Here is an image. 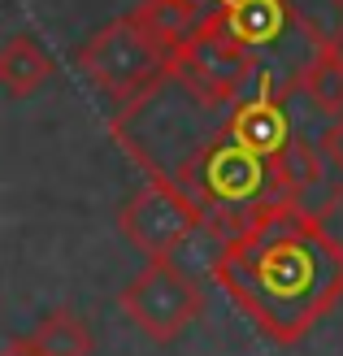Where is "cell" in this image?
Returning a JSON list of instances; mask_svg holds the SVG:
<instances>
[{
	"label": "cell",
	"mask_w": 343,
	"mask_h": 356,
	"mask_svg": "<svg viewBox=\"0 0 343 356\" xmlns=\"http://www.w3.org/2000/svg\"><path fill=\"white\" fill-rule=\"evenodd\" d=\"M213 282L269 343L296 348L343 300V239L321 213L274 200L230 230Z\"/></svg>",
	"instance_id": "6da1fadb"
},
{
	"label": "cell",
	"mask_w": 343,
	"mask_h": 356,
	"mask_svg": "<svg viewBox=\"0 0 343 356\" xmlns=\"http://www.w3.org/2000/svg\"><path fill=\"white\" fill-rule=\"evenodd\" d=\"M74 65L100 96L118 104V113L143 104L170 79V52L143 31L131 13L104 22L92 40L74 52Z\"/></svg>",
	"instance_id": "7a4b0ae2"
},
{
	"label": "cell",
	"mask_w": 343,
	"mask_h": 356,
	"mask_svg": "<svg viewBox=\"0 0 343 356\" xmlns=\"http://www.w3.org/2000/svg\"><path fill=\"white\" fill-rule=\"evenodd\" d=\"M178 183H183L205 209H218L226 218H234V226L248 222L252 213H261L265 204L287 200L278 165L257 156V152H248V148H239L230 135H213L183 165Z\"/></svg>",
	"instance_id": "3957f363"
},
{
	"label": "cell",
	"mask_w": 343,
	"mask_h": 356,
	"mask_svg": "<svg viewBox=\"0 0 343 356\" xmlns=\"http://www.w3.org/2000/svg\"><path fill=\"white\" fill-rule=\"evenodd\" d=\"M118 309L152 343H174L187 326L200 322L205 287L187 270H178L174 257H157L143 261V270L118 291Z\"/></svg>",
	"instance_id": "277c9868"
},
{
	"label": "cell",
	"mask_w": 343,
	"mask_h": 356,
	"mask_svg": "<svg viewBox=\"0 0 343 356\" xmlns=\"http://www.w3.org/2000/svg\"><path fill=\"white\" fill-rule=\"evenodd\" d=\"M205 226V204L170 174H148L131 200L118 209V230L143 261L174 257Z\"/></svg>",
	"instance_id": "5b68a950"
},
{
	"label": "cell",
	"mask_w": 343,
	"mask_h": 356,
	"mask_svg": "<svg viewBox=\"0 0 343 356\" xmlns=\"http://www.w3.org/2000/svg\"><path fill=\"white\" fill-rule=\"evenodd\" d=\"M257 74V52L234 44L222 31L218 13L205 17V26L191 35V44L170 57V83H178L200 104H230L244 96L248 79Z\"/></svg>",
	"instance_id": "8992f818"
},
{
	"label": "cell",
	"mask_w": 343,
	"mask_h": 356,
	"mask_svg": "<svg viewBox=\"0 0 343 356\" xmlns=\"http://www.w3.org/2000/svg\"><path fill=\"white\" fill-rule=\"evenodd\" d=\"M222 135H230L239 148L257 152V156H265V161H274V165L287 156V148H292V139H296L292 135V118H287V104L269 83H261L257 96L234 100Z\"/></svg>",
	"instance_id": "52a82bcc"
},
{
	"label": "cell",
	"mask_w": 343,
	"mask_h": 356,
	"mask_svg": "<svg viewBox=\"0 0 343 356\" xmlns=\"http://www.w3.org/2000/svg\"><path fill=\"white\" fill-rule=\"evenodd\" d=\"M218 22L234 44H244L248 52L278 48L292 31H300L292 0H226L218 9Z\"/></svg>",
	"instance_id": "ba28073f"
},
{
	"label": "cell",
	"mask_w": 343,
	"mask_h": 356,
	"mask_svg": "<svg viewBox=\"0 0 343 356\" xmlns=\"http://www.w3.org/2000/svg\"><path fill=\"white\" fill-rule=\"evenodd\" d=\"M131 17L170 52V57L183 52L191 44V35L205 26V13L196 9L191 0H143V5L131 9Z\"/></svg>",
	"instance_id": "9c48e42d"
},
{
	"label": "cell",
	"mask_w": 343,
	"mask_h": 356,
	"mask_svg": "<svg viewBox=\"0 0 343 356\" xmlns=\"http://www.w3.org/2000/svg\"><path fill=\"white\" fill-rule=\"evenodd\" d=\"M52 70L57 65H52L48 48H40L31 35H9L5 48H0V87L13 100H26L31 92H40L52 79Z\"/></svg>",
	"instance_id": "30bf717a"
},
{
	"label": "cell",
	"mask_w": 343,
	"mask_h": 356,
	"mask_svg": "<svg viewBox=\"0 0 343 356\" xmlns=\"http://www.w3.org/2000/svg\"><path fill=\"white\" fill-rule=\"evenodd\" d=\"M296 87L309 96V104H313V109L326 118V122L339 118V113H343V48L317 44V48L309 52V61L300 65Z\"/></svg>",
	"instance_id": "8fae6325"
},
{
	"label": "cell",
	"mask_w": 343,
	"mask_h": 356,
	"mask_svg": "<svg viewBox=\"0 0 343 356\" xmlns=\"http://www.w3.org/2000/svg\"><path fill=\"white\" fill-rule=\"evenodd\" d=\"M31 343L40 356H92L96 334L74 309H48L31 330Z\"/></svg>",
	"instance_id": "7c38bea8"
},
{
	"label": "cell",
	"mask_w": 343,
	"mask_h": 356,
	"mask_svg": "<svg viewBox=\"0 0 343 356\" xmlns=\"http://www.w3.org/2000/svg\"><path fill=\"white\" fill-rule=\"evenodd\" d=\"M292 13L309 44H335L343 48V0H292Z\"/></svg>",
	"instance_id": "4fadbf2b"
},
{
	"label": "cell",
	"mask_w": 343,
	"mask_h": 356,
	"mask_svg": "<svg viewBox=\"0 0 343 356\" xmlns=\"http://www.w3.org/2000/svg\"><path fill=\"white\" fill-rule=\"evenodd\" d=\"M317 152H321V161L330 165V174L343 178V113L326 122V131L317 135Z\"/></svg>",
	"instance_id": "5bb4252c"
},
{
	"label": "cell",
	"mask_w": 343,
	"mask_h": 356,
	"mask_svg": "<svg viewBox=\"0 0 343 356\" xmlns=\"http://www.w3.org/2000/svg\"><path fill=\"white\" fill-rule=\"evenodd\" d=\"M0 356H40V352H35L31 339H9L5 348H0Z\"/></svg>",
	"instance_id": "9a60e30c"
},
{
	"label": "cell",
	"mask_w": 343,
	"mask_h": 356,
	"mask_svg": "<svg viewBox=\"0 0 343 356\" xmlns=\"http://www.w3.org/2000/svg\"><path fill=\"white\" fill-rule=\"evenodd\" d=\"M191 5H196V9H200L205 17H213V13H218V9L226 5V0H191Z\"/></svg>",
	"instance_id": "2e32d148"
}]
</instances>
